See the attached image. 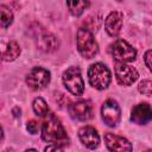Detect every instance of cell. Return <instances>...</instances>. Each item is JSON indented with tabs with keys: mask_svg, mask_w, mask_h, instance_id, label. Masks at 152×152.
<instances>
[{
	"mask_svg": "<svg viewBox=\"0 0 152 152\" xmlns=\"http://www.w3.org/2000/svg\"><path fill=\"white\" fill-rule=\"evenodd\" d=\"M104 142L110 152H132V144L124 137L113 133H106Z\"/></svg>",
	"mask_w": 152,
	"mask_h": 152,
	"instance_id": "10",
	"label": "cell"
},
{
	"mask_svg": "<svg viewBox=\"0 0 152 152\" xmlns=\"http://www.w3.org/2000/svg\"><path fill=\"white\" fill-rule=\"evenodd\" d=\"M144 61L146 66L148 68V70L152 72V50H147L144 55Z\"/></svg>",
	"mask_w": 152,
	"mask_h": 152,
	"instance_id": "21",
	"label": "cell"
},
{
	"mask_svg": "<svg viewBox=\"0 0 152 152\" xmlns=\"http://www.w3.org/2000/svg\"><path fill=\"white\" fill-rule=\"evenodd\" d=\"M44 152H63V148H62V146L51 144V145H49V146L45 148Z\"/></svg>",
	"mask_w": 152,
	"mask_h": 152,
	"instance_id": "22",
	"label": "cell"
},
{
	"mask_svg": "<svg viewBox=\"0 0 152 152\" xmlns=\"http://www.w3.org/2000/svg\"><path fill=\"white\" fill-rule=\"evenodd\" d=\"M145 152H152V150H147V151H145Z\"/></svg>",
	"mask_w": 152,
	"mask_h": 152,
	"instance_id": "24",
	"label": "cell"
},
{
	"mask_svg": "<svg viewBox=\"0 0 152 152\" xmlns=\"http://www.w3.org/2000/svg\"><path fill=\"white\" fill-rule=\"evenodd\" d=\"M68 112L74 120L87 121L93 118V106L88 100H80L72 102L68 107Z\"/></svg>",
	"mask_w": 152,
	"mask_h": 152,
	"instance_id": "9",
	"label": "cell"
},
{
	"mask_svg": "<svg viewBox=\"0 0 152 152\" xmlns=\"http://www.w3.org/2000/svg\"><path fill=\"white\" fill-rule=\"evenodd\" d=\"M101 116L107 126L115 127L121 119V109L118 102L113 99L106 100L101 107Z\"/></svg>",
	"mask_w": 152,
	"mask_h": 152,
	"instance_id": "7",
	"label": "cell"
},
{
	"mask_svg": "<svg viewBox=\"0 0 152 152\" xmlns=\"http://www.w3.org/2000/svg\"><path fill=\"white\" fill-rule=\"evenodd\" d=\"M122 21H124L122 13L118 12V11H113L104 19V30L107 31V33L109 36L116 37L121 31Z\"/></svg>",
	"mask_w": 152,
	"mask_h": 152,
	"instance_id": "13",
	"label": "cell"
},
{
	"mask_svg": "<svg viewBox=\"0 0 152 152\" xmlns=\"http://www.w3.org/2000/svg\"><path fill=\"white\" fill-rule=\"evenodd\" d=\"M77 50L84 58H93L99 52V45L95 40L93 33L87 27H81L77 31Z\"/></svg>",
	"mask_w": 152,
	"mask_h": 152,
	"instance_id": "2",
	"label": "cell"
},
{
	"mask_svg": "<svg viewBox=\"0 0 152 152\" xmlns=\"http://www.w3.org/2000/svg\"><path fill=\"white\" fill-rule=\"evenodd\" d=\"M25 152H38V151H36V150H33V148H30V150H26Z\"/></svg>",
	"mask_w": 152,
	"mask_h": 152,
	"instance_id": "23",
	"label": "cell"
},
{
	"mask_svg": "<svg viewBox=\"0 0 152 152\" xmlns=\"http://www.w3.org/2000/svg\"><path fill=\"white\" fill-rule=\"evenodd\" d=\"M21 50H20V46L17 42L14 40H11L8 44H7V48L6 50L2 52V61L5 62H12L14 59H17L20 55Z\"/></svg>",
	"mask_w": 152,
	"mask_h": 152,
	"instance_id": "15",
	"label": "cell"
},
{
	"mask_svg": "<svg viewBox=\"0 0 152 152\" xmlns=\"http://www.w3.org/2000/svg\"><path fill=\"white\" fill-rule=\"evenodd\" d=\"M78 138L81 142L90 150H95L100 144V135L97 131L91 126H84L78 131Z\"/></svg>",
	"mask_w": 152,
	"mask_h": 152,
	"instance_id": "12",
	"label": "cell"
},
{
	"mask_svg": "<svg viewBox=\"0 0 152 152\" xmlns=\"http://www.w3.org/2000/svg\"><path fill=\"white\" fill-rule=\"evenodd\" d=\"M114 71H115L116 81L121 86H131L139 77L137 69H134L133 66H131L126 63H122V62L114 63Z\"/></svg>",
	"mask_w": 152,
	"mask_h": 152,
	"instance_id": "8",
	"label": "cell"
},
{
	"mask_svg": "<svg viewBox=\"0 0 152 152\" xmlns=\"http://www.w3.org/2000/svg\"><path fill=\"white\" fill-rule=\"evenodd\" d=\"M33 110L38 116H45L49 113V107L43 97H36L33 101Z\"/></svg>",
	"mask_w": 152,
	"mask_h": 152,
	"instance_id": "17",
	"label": "cell"
},
{
	"mask_svg": "<svg viewBox=\"0 0 152 152\" xmlns=\"http://www.w3.org/2000/svg\"><path fill=\"white\" fill-rule=\"evenodd\" d=\"M26 128H27V131H28L31 134H36V133L38 132L39 126H38V122H37L36 120H30V121H27V124H26Z\"/></svg>",
	"mask_w": 152,
	"mask_h": 152,
	"instance_id": "20",
	"label": "cell"
},
{
	"mask_svg": "<svg viewBox=\"0 0 152 152\" xmlns=\"http://www.w3.org/2000/svg\"><path fill=\"white\" fill-rule=\"evenodd\" d=\"M110 71L108 66L101 62L94 63L88 69V80L93 88L97 90L106 89L110 83Z\"/></svg>",
	"mask_w": 152,
	"mask_h": 152,
	"instance_id": "3",
	"label": "cell"
},
{
	"mask_svg": "<svg viewBox=\"0 0 152 152\" xmlns=\"http://www.w3.org/2000/svg\"><path fill=\"white\" fill-rule=\"evenodd\" d=\"M42 139L58 146H65L69 142V138L59 119L50 112L44 116L42 125Z\"/></svg>",
	"mask_w": 152,
	"mask_h": 152,
	"instance_id": "1",
	"label": "cell"
},
{
	"mask_svg": "<svg viewBox=\"0 0 152 152\" xmlns=\"http://www.w3.org/2000/svg\"><path fill=\"white\" fill-rule=\"evenodd\" d=\"M138 90L141 94L152 97V81L151 80H142L138 86Z\"/></svg>",
	"mask_w": 152,
	"mask_h": 152,
	"instance_id": "19",
	"label": "cell"
},
{
	"mask_svg": "<svg viewBox=\"0 0 152 152\" xmlns=\"http://www.w3.org/2000/svg\"><path fill=\"white\" fill-rule=\"evenodd\" d=\"M50 71L42 66H34L26 76V83L33 90L44 89L50 83Z\"/></svg>",
	"mask_w": 152,
	"mask_h": 152,
	"instance_id": "6",
	"label": "cell"
},
{
	"mask_svg": "<svg viewBox=\"0 0 152 152\" xmlns=\"http://www.w3.org/2000/svg\"><path fill=\"white\" fill-rule=\"evenodd\" d=\"M0 12H1V26L2 28H7L13 21V13L11 8H8L5 5H0Z\"/></svg>",
	"mask_w": 152,
	"mask_h": 152,
	"instance_id": "18",
	"label": "cell"
},
{
	"mask_svg": "<svg viewBox=\"0 0 152 152\" xmlns=\"http://www.w3.org/2000/svg\"><path fill=\"white\" fill-rule=\"evenodd\" d=\"M58 46H59V42L56 38V36H53L52 33L44 32L38 38V48L44 52H53L58 49Z\"/></svg>",
	"mask_w": 152,
	"mask_h": 152,
	"instance_id": "14",
	"label": "cell"
},
{
	"mask_svg": "<svg viewBox=\"0 0 152 152\" xmlns=\"http://www.w3.org/2000/svg\"><path fill=\"white\" fill-rule=\"evenodd\" d=\"M66 6L69 7V11L72 15L78 17L89 6V1H68Z\"/></svg>",
	"mask_w": 152,
	"mask_h": 152,
	"instance_id": "16",
	"label": "cell"
},
{
	"mask_svg": "<svg viewBox=\"0 0 152 152\" xmlns=\"http://www.w3.org/2000/svg\"><path fill=\"white\" fill-rule=\"evenodd\" d=\"M63 84L69 93L80 96L84 91V82L78 66H70L63 74Z\"/></svg>",
	"mask_w": 152,
	"mask_h": 152,
	"instance_id": "4",
	"label": "cell"
},
{
	"mask_svg": "<svg viewBox=\"0 0 152 152\" xmlns=\"http://www.w3.org/2000/svg\"><path fill=\"white\" fill-rule=\"evenodd\" d=\"M109 50L115 62L128 63V62H133L137 57V50L124 39H116L110 45Z\"/></svg>",
	"mask_w": 152,
	"mask_h": 152,
	"instance_id": "5",
	"label": "cell"
},
{
	"mask_svg": "<svg viewBox=\"0 0 152 152\" xmlns=\"http://www.w3.org/2000/svg\"><path fill=\"white\" fill-rule=\"evenodd\" d=\"M152 120V106L146 102L138 103L132 108L131 121L138 125H145Z\"/></svg>",
	"mask_w": 152,
	"mask_h": 152,
	"instance_id": "11",
	"label": "cell"
}]
</instances>
